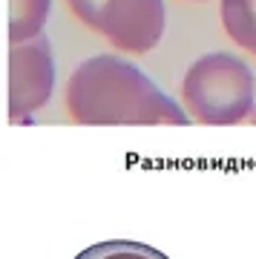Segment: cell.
Masks as SVG:
<instances>
[{
  "instance_id": "obj_3",
  "label": "cell",
  "mask_w": 256,
  "mask_h": 259,
  "mask_svg": "<svg viewBox=\"0 0 256 259\" xmlns=\"http://www.w3.org/2000/svg\"><path fill=\"white\" fill-rule=\"evenodd\" d=\"M72 12L121 52H150L164 37V0H75Z\"/></svg>"
},
{
  "instance_id": "obj_2",
  "label": "cell",
  "mask_w": 256,
  "mask_h": 259,
  "mask_svg": "<svg viewBox=\"0 0 256 259\" xmlns=\"http://www.w3.org/2000/svg\"><path fill=\"white\" fill-rule=\"evenodd\" d=\"M256 78L242 58L210 52L193 61L182 81V104L199 124L230 127L253 112Z\"/></svg>"
},
{
  "instance_id": "obj_5",
  "label": "cell",
  "mask_w": 256,
  "mask_h": 259,
  "mask_svg": "<svg viewBox=\"0 0 256 259\" xmlns=\"http://www.w3.org/2000/svg\"><path fill=\"white\" fill-rule=\"evenodd\" d=\"M52 0H9V44H26L44 35Z\"/></svg>"
},
{
  "instance_id": "obj_9",
  "label": "cell",
  "mask_w": 256,
  "mask_h": 259,
  "mask_svg": "<svg viewBox=\"0 0 256 259\" xmlns=\"http://www.w3.org/2000/svg\"><path fill=\"white\" fill-rule=\"evenodd\" d=\"M69 3H75V0H69Z\"/></svg>"
},
{
  "instance_id": "obj_8",
  "label": "cell",
  "mask_w": 256,
  "mask_h": 259,
  "mask_svg": "<svg viewBox=\"0 0 256 259\" xmlns=\"http://www.w3.org/2000/svg\"><path fill=\"white\" fill-rule=\"evenodd\" d=\"M253 121H256V112H253Z\"/></svg>"
},
{
  "instance_id": "obj_7",
  "label": "cell",
  "mask_w": 256,
  "mask_h": 259,
  "mask_svg": "<svg viewBox=\"0 0 256 259\" xmlns=\"http://www.w3.org/2000/svg\"><path fill=\"white\" fill-rule=\"evenodd\" d=\"M75 259H170V256L161 253L158 248H153V245H144V242L107 239L83 248Z\"/></svg>"
},
{
  "instance_id": "obj_4",
  "label": "cell",
  "mask_w": 256,
  "mask_h": 259,
  "mask_svg": "<svg viewBox=\"0 0 256 259\" xmlns=\"http://www.w3.org/2000/svg\"><path fill=\"white\" fill-rule=\"evenodd\" d=\"M55 90V58L44 35L9 49V118L23 121L46 101Z\"/></svg>"
},
{
  "instance_id": "obj_1",
  "label": "cell",
  "mask_w": 256,
  "mask_h": 259,
  "mask_svg": "<svg viewBox=\"0 0 256 259\" xmlns=\"http://www.w3.org/2000/svg\"><path fill=\"white\" fill-rule=\"evenodd\" d=\"M66 112L83 127H184L190 121L187 110L118 55H95L75 66Z\"/></svg>"
},
{
  "instance_id": "obj_6",
  "label": "cell",
  "mask_w": 256,
  "mask_h": 259,
  "mask_svg": "<svg viewBox=\"0 0 256 259\" xmlns=\"http://www.w3.org/2000/svg\"><path fill=\"white\" fill-rule=\"evenodd\" d=\"M222 26L233 44L256 55V0H222Z\"/></svg>"
}]
</instances>
